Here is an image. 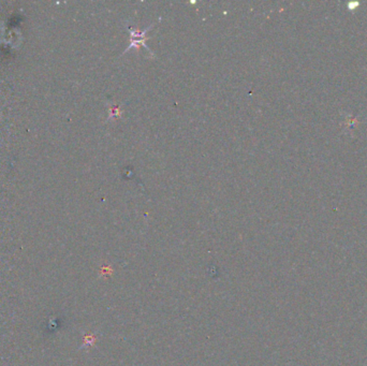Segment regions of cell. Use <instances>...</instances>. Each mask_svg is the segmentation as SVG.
<instances>
[{
    "instance_id": "obj_1",
    "label": "cell",
    "mask_w": 367,
    "mask_h": 366,
    "mask_svg": "<svg viewBox=\"0 0 367 366\" xmlns=\"http://www.w3.org/2000/svg\"><path fill=\"white\" fill-rule=\"evenodd\" d=\"M153 27L152 26H149V27H147L146 29H144L143 32H141V30L139 29H132L130 28V34H131V43L130 45H129V48L126 50V52H128L130 49L132 48H137V49H140L141 46H145L146 49L149 50L148 46L145 44L146 41L148 40V37H146V34L149 29H151Z\"/></svg>"
},
{
    "instance_id": "obj_2",
    "label": "cell",
    "mask_w": 367,
    "mask_h": 366,
    "mask_svg": "<svg viewBox=\"0 0 367 366\" xmlns=\"http://www.w3.org/2000/svg\"><path fill=\"white\" fill-rule=\"evenodd\" d=\"M122 115V110L120 105H111L110 107V116H108V120H112V118H115V120H117V118H120Z\"/></svg>"
}]
</instances>
